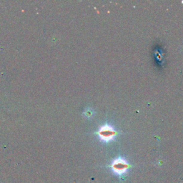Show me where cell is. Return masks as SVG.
<instances>
[{"instance_id":"6da1fadb","label":"cell","mask_w":183,"mask_h":183,"mask_svg":"<svg viewBox=\"0 0 183 183\" xmlns=\"http://www.w3.org/2000/svg\"><path fill=\"white\" fill-rule=\"evenodd\" d=\"M117 135H118V132L109 124H105L102 125L97 131L99 139L101 142L105 143H108L114 140Z\"/></svg>"},{"instance_id":"7a4b0ae2","label":"cell","mask_w":183,"mask_h":183,"mask_svg":"<svg viewBox=\"0 0 183 183\" xmlns=\"http://www.w3.org/2000/svg\"><path fill=\"white\" fill-rule=\"evenodd\" d=\"M130 165L125 159L122 157H118L112 162L110 168L113 173L115 175L122 176L127 173Z\"/></svg>"}]
</instances>
